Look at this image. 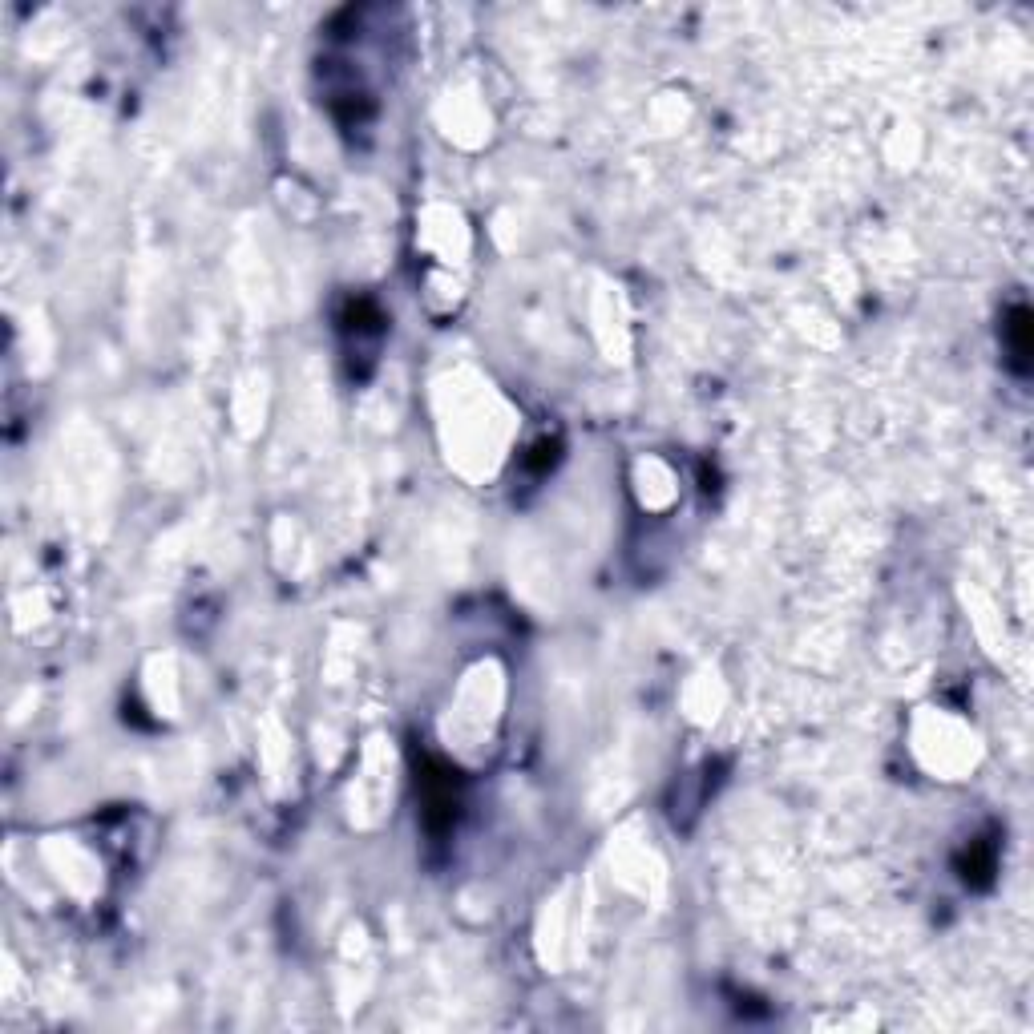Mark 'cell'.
<instances>
[{
	"label": "cell",
	"instance_id": "1",
	"mask_svg": "<svg viewBox=\"0 0 1034 1034\" xmlns=\"http://www.w3.org/2000/svg\"><path fill=\"white\" fill-rule=\"evenodd\" d=\"M1006 332V344H1010V360L1018 372H1026V356H1030V312L1026 307H1014L1010 312V324H1002Z\"/></svg>",
	"mask_w": 1034,
	"mask_h": 1034
}]
</instances>
